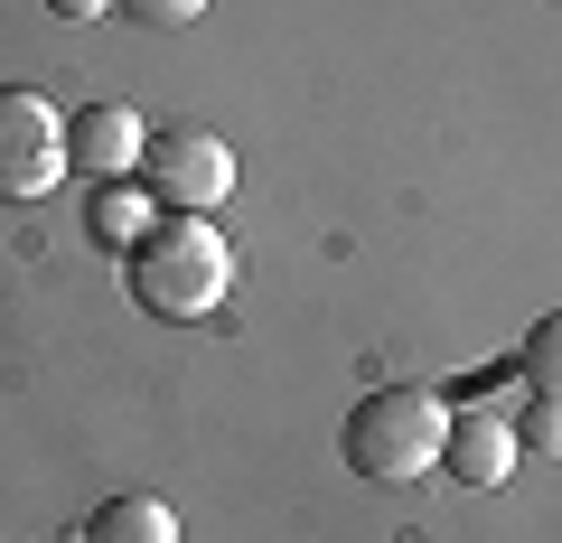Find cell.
<instances>
[{"mask_svg":"<svg viewBox=\"0 0 562 543\" xmlns=\"http://www.w3.org/2000/svg\"><path fill=\"white\" fill-rule=\"evenodd\" d=\"M122 20H140V29H188V20H206V0H113Z\"/></svg>","mask_w":562,"mask_h":543,"instance_id":"11","label":"cell"},{"mask_svg":"<svg viewBox=\"0 0 562 543\" xmlns=\"http://www.w3.org/2000/svg\"><path fill=\"white\" fill-rule=\"evenodd\" d=\"M506 422H516V450H535V460H562V394H525Z\"/></svg>","mask_w":562,"mask_h":543,"instance_id":"9","label":"cell"},{"mask_svg":"<svg viewBox=\"0 0 562 543\" xmlns=\"http://www.w3.org/2000/svg\"><path fill=\"white\" fill-rule=\"evenodd\" d=\"M122 282L150 319H206L235 291V253H225L216 216H160L140 253H122Z\"/></svg>","mask_w":562,"mask_h":543,"instance_id":"2","label":"cell"},{"mask_svg":"<svg viewBox=\"0 0 562 543\" xmlns=\"http://www.w3.org/2000/svg\"><path fill=\"white\" fill-rule=\"evenodd\" d=\"M150 225H160V197H150L140 179H94V197H85V235H94L103 253H140Z\"/></svg>","mask_w":562,"mask_h":543,"instance_id":"7","label":"cell"},{"mask_svg":"<svg viewBox=\"0 0 562 543\" xmlns=\"http://www.w3.org/2000/svg\"><path fill=\"white\" fill-rule=\"evenodd\" d=\"M140 188L160 197V216H216L235 197V150L206 122H160L140 150Z\"/></svg>","mask_w":562,"mask_h":543,"instance_id":"3","label":"cell"},{"mask_svg":"<svg viewBox=\"0 0 562 543\" xmlns=\"http://www.w3.org/2000/svg\"><path fill=\"white\" fill-rule=\"evenodd\" d=\"M441 431H450V403L431 394V384H375V394H357V412H347L338 460L357 468V478H375V487H413V478L441 468Z\"/></svg>","mask_w":562,"mask_h":543,"instance_id":"1","label":"cell"},{"mask_svg":"<svg viewBox=\"0 0 562 543\" xmlns=\"http://www.w3.org/2000/svg\"><path fill=\"white\" fill-rule=\"evenodd\" d=\"M113 0H47V20H103Z\"/></svg>","mask_w":562,"mask_h":543,"instance_id":"12","label":"cell"},{"mask_svg":"<svg viewBox=\"0 0 562 543\" xmlns=\"http://www.w3.org/2000/svg\"><path fill=\"white\" fill-rule=\"evenodd\" d=\"M76 543H179V516H169V497H150V487H122V497L85 506Z\"/></svg>","mask_w":562,"mask_h":543,"instance_id":"8","label":"cell"},{"mask_svg":"<svg viewBox=\"0 0 562 543\" xmlns=\"http://www.w3.org/2000/svg\"><path fill=\"white\" fill-rule=\"evenodd\" d=\"M525 384H535V394H562V309H543L535 328H525Z\"/></svg>","mask_w":562,"mask_h":543,"instance_id":"10","label":"cell"},{"mask_svg":"<svg viewBox=\"0 0 562 543\" xmlns=\"http://www.w3.org/2000/svg\"><path fill=\"white\" fill-rule=\"evenodd\" d=\"M57 169H66V113L29 84H0V197L10 206L47 197Z\"/></svg>","mask_w":562,"mask_h":543,"instance_id":"4","label":"cell"},{"mask_svg":"<svg viewBox=\"0 0 562 543\" xmlns=\"http://www.w3.org/2000/svg\"><path fill=\"white\" fill-rule=\"evenodd\" d=\"M140 150H150V122L132 103H85V113H66V169L76 179H140Z\"/></svg>","mask_w":562,"mask_h":543,"instance_id":"5","label":"cell"},{"mask_svg":"<svg viewBox=\"0 0 562 543\" xmlns=\"http://www.w3.org/2000/svg\"><path fill=\"white\" fill-rule=\"evenodd\" d=\"M525 450H516V422L506 412H487V403H469V412H450V431H441V468L460 487H506V468H516Z\"/></svg>","mask_w":562,"mask_h":543,"instance_id":"6","label":"cell"}]
</instances>
